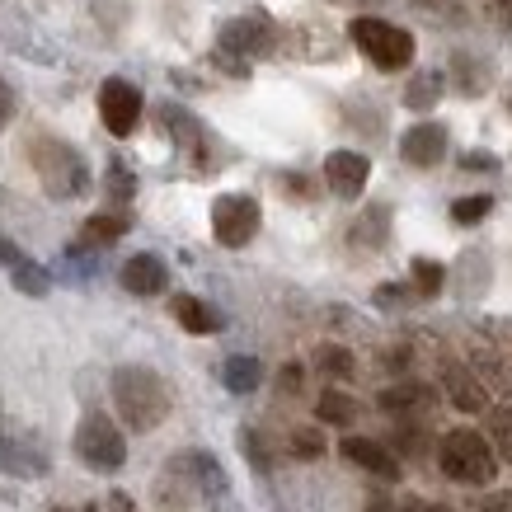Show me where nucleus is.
<instances>
[{
    "label": "nucleus",
    "mask_w": 512,
    "mask_h": 512,
    "mask_svg": "<svg viewBox=\"0 0 512 512\" xmlns=\"http://www.w3.org/2000/svg\"><path fill=\"white\" fill-rule=\"evenodd\" d=\"M409 512H451L447 503H423V498H414V503H409Z\"/></svg>",
    "instance_id": "obj_36"
},
{
    "label": "nucleus",
    "mask_w": 512,
    "mask_h": 512,
    "mask_svg": "<svg viewBox=\"0 0 512 512\" xmlns=\"http://www.w3.org/2000/svg\"><path fill=\"white\" fill-rule=\"evenodd\" d=\"M461 170H480V174H489V170H498V160L489 156V151H466V156H461Z\"/></svg>",
    "instance_id": "obj_32"
},
{
    "label": "nucleus",
    "mask_w": 512,
    "mask_h": 512,
    "mask_svg": "<svg viewBox=\"0 0 512 512\" xmlns=\"http://www.w3.org/2000/svg\"><path fill=\"white\" fill-rule=\"evenodd\" d=\"M480 367H484V372L494 376L498 386H503V390L512 395V357L503 362V353H480Z\"/></svg>",
    "instance_id": "obj_29"
},
{
    "label": "nucleus",
    "mask_w": 512,
    "mask_h": 512,
    "mask_svg": "<svg viewBox=\"0 0 512 512\" xmlns=\"http://www.w3.org/2000/svg\"><path fill=\"white\" fill-rule=\"evenodd\" d=\"M437 99H442V76H437V71H419V76L404 85V104L414 113H428Z\"/></svg>",
    "instance_id": "obj_19"
},
{
    "label": "nucleus",
    "mask_w": 512,
    "mask_h": 512,
    "mask_svg": "<svg viewBox=\"0 0 512 512\" xmlns=\"http://www.w3.org/2000/svg\"><path fill=\"white\" fill-rule=\"evenodd\" d=\"M10 118H15V90L0 80V132H5V123H10Z\"/></svg>",
    "instance_id": "obj_33"
},
{
    "label": "nucleus",
    "mask_w": 512,
    "mask_h": 512,
    "mask_svg": "<svg viewBox=\"0 0 512 512\" xmlns=\"http://www.w3.org/2000/svg\"><path fill=\"white\" fill-rule=\"evenodd\" d=\"M343 461H353L357 470H367L376 480H400V461H395V451H386L381 442L372 437H343Z\"/></svg>",
    "instance_id": "obj_10"
},
{
    "label": "nucleus",
    "mask_w": 512,
    "mask_h": 512,
    "mask_svg": "<svg viewBox=\"0 0 512 512\" xmlns=\"http://www.w3.org/2000/svg\"><path fill=\"white\" fill-rule=\"evenodd\" d=\"M76 451L85 466L118 470L127 461V437L118 433V423H113L109 414H90V419L76 428Z\"/></svg>",
    "instance_id": "obj_5"
},
{
    "label": "nucleus",
    "mask_w": 512,
    "mask_h": 512,
    "mask_svg": "<svg viewBox=\"0 0 512 512\" xmlns=\"http://www.w3.org/2000/svg\"><path fill=\"white\" fill-rule=\"evenodd\" d=\"M33 156V170L43 179V188L52 198H80L85 188H90V170H85V160L57 137H38L29 146Z\"/></svg>",
    "instance_id": "obj_3"
},
{
    "label": "nucleus",
    "mask_w": 512,
    "mask_h": 512,
    "mask_svg": "<svg viewBox=\"0 0 512 512\" xmlns=\"http://www.w3.org/2000/svg\"><path fill=\"white\" fill-rule=\"evenodd\" d=\"M315 414H320V423L348 428V423H357V400H353V395H343V390H320V400H315Z\"/></svg>",
    "instance_id": "obj_18"
},
{
    "label": "nucleus",
    "mask_w": 512,
    "mask_h": 512,
    "mask_svg": "<svg viewBox=\"0 0 512 512\" xmlns=\"http://www.w3.org/2000/svg\"><path fill=\"white\" fill-rule=\"evenodd\" d=\"M174 320L188 329V334H217L221 329V315L198 301V296H174Z\"/></svg>",
    "instance_id": "obj_16"
},
{
    "label": "nucleus",
    "mask_w": 512,
    "mask_h": 512,
    "mask_svg": "<svg viewBox=\"0 0 512 512\" xmlns=\"http://www.w3.org/2000/svg\"><path fill=\"white\" fill-rule=\"evenodd\" d=\"M109 503H113V512H132V503H127V498H123V494H113V498H109Z\"/></svg>",
    "instance_id": "obj_37"
},
{
    "label": "nucleus",
    "mask_w": 512,
    "mask_h": 512,
    "mask_svg": "<svg viewBox=\"0 0 512 512\" xmlns=\"http://www.w3.org/2000/svg\"><path fill=\"white\" fill-rule=\"evenodd\" d=\"M315 362H320L329 376H353V353H348V348H334V343H329V348L315 353Z\"/></svg>",
    "instance_id": "obj_26"
},
{
    "label": "nucleus",
    "mask_w": 512,
    "mask_h": 512,
    "mask_svg": "<svg viewBox=\"0 0 512 512\" xmlns=\"http://www.w3.org/2000/svg\"><path fill=\"white\" fill-rule=\"evenodd\" d=\"M348 38H353L381 71H404V66L414 62V33L395 29V24H386V19L357 15L353 24H348Z\"/></svg>",
    "instance_id": "obj_4"
},
{
    "label": "nucleus",
    "mask_w": 512,
    "mask_h": 512,
    "mask_svg": "<svg viewBox=\"0 0 512 512\" xmlns=\"http://www.w3.org/2000/svg\"><path fill=\"white\" fill-rule=\"evenodd\" d=\"M259 381H264V367H259V357H231V362H226V386L235 390V395H249V390L259 386Z\"/></svg>",
    "instance_id": "obj_20"
},
{
    "label": "nucleus",
    "mask_w": 512,
    "mask_h": 512,
    "mask_svg": "<svg viewBox=\"0 0 512 512\" xmlns=\"http://www.w3.org/2000/svg\"><path fill=\"white\" fill-rule=\"evenodd\" d=\"M109 188H113V198H132V188H137V184H132V174H127L123 165H113V170H109Z\"/></svg>",
    "instance_id": "obj_31"
},
{
    "label": "nucleus",
    "mask_w": 512,
    "mask_h": 512,
    "mask_svg": "<svg viewBox=\"0 0 512 512\" xmlns=\"http://www.w3.org/2000/svg\"><path fill=\"white\" fill-rule=\"evenodd\" d=\"M0 264L10 268V278H15V287H19L24 296H47V273L33 264L24 249L10 245V240H0Z\"/></svg>",
    "instance_id": "obj_14"
},
{
    "label": "nucleus",
    "mask_w": 512,
    "mask_h": 512,
    "mask_svg": "<svg viewBox=\"0 0 512 512\" xmlns=\"http://www.w3.org/2000/svg\"><path fill=\"white\" fill-rule=\"evenodd\" d=\"M381 409H386V414H423V409H433V390L414 386V381L390 386V390H381Z\"/></svg>",
    "instance_id": "obj_17"
},
{
    "label": "nucleus",
    "mask_w": 512,
    "mask_h": 512,
    "mask_svg": "<svg viewBox=\"0 0 512 512\" xmlns=\"http://www.w3.org/2000/svg\"><path fill=\"white\" fill-rule=\"evenodd\" d=\"M400 156L419 170H433L437 160L447 156V127L442 123H414L409 132L400 137Z\"/></svg>",
    "instance_id": "obj_9"
},
{
    "label": "nucleus",
    "mask_w": 512,
    "mask_h": 512,
    "mask_svg": "<svg viewBox=\"0 0 512 512\" xmlns=\"http://www.w3.org/2000/svg\"><path fill=\"white\" fill-rule=\"evenodd\" d=\"M259 202L245 198V193H226V198L212 202V235L217 245L226 249H245L254 235H259Z\"/></svg>",
    "instance_id": "obj_6"
},
{
    "label": "nucleus",
    "mask_w": 512,
    "mask_h": 512,
    "mask_svg": "<svg viewBox=\"0 0 512 512\" xmlns=\"http://www.w3.org/2000/svg\"><path fill=\"white\" fill-rule=\"evenodd\" d=\"M127 231V217H90L85 221V240L90 245H113Z\"/></svg>",
    "instance_id": "obj_23"
},
{
    "label": "nucleus",
    "mask_w": 512,
    "mask_h": 512,
    "mask_svg": "<svg viewBox=\"0 0 512 512\" xmlns=\"http://www.w3.org/2000/svg\"><path fill=\"white\" fill-rule=\"evenodd\" d=\"M47 470V456L43 451L24 447L19 437L0 433V475H19V480H33V475H43Z\"/></svg>",
    "instance_id": "obj_13"
},
{
    "label": "nucleus",
    "mask_w": 512,
    "mask_h": 512,
    "mask_svg": "<svg viewBox=\"0 0 512 512\" xmlns=\"http://www.w3.org/2000/svg\"><path fill=\"white\" fill-rule=\"evenodd\" d=\"M282 390H287V395L301 390V367H287V372H282Z\"/></svg>",
    "instance_id": "obj_34"
},
{
    "label": "nucleus",
    "mask_w": 512,
    "mask_h": 512,
    "mask_svg": "<svg viewBox=\"0 0 512 512\" xmlns=\"http://www.w3.org/2000/svg\"><path fill=\"white\" fill-rule=\"evenodd\" d=\"M489 433H494V442H498V451L512 461V404L508 409H494L489 414Z\"/></svg>",
    "instance_id": "obj_27"
},
{
    "label": "nucleus",
    "mask_w": 512,
    "mask_h": 512,
    "mask_svg": "<svg viewBox=\"0 0 512 512\" xmlns=\"http://www.w3.org/2000/svg\"><path fill=\"white\" fill-rule=\"evenodd\" d=\"M372 179V160L357 156V151H329L325 156V184L339 193V198H357Z\"/></svg>",
    "instance_id": "obj_8"
},
{
    "label": "nucleus",
    "mask_w": 512,
    "mask_h": 512,
    "mask_svg": "<svg viewBox=\"0 0 512 512\" xmlns=\"http://www.w3.org/2000/svg\"><path fill=\"white\" fill-rule=\"evenodd\" d=\"M188 466H193V480L202 484V489H212V494H221L226 489V475H221L217 456H207V451H193V456H184Z\"/></svg>",
    "instance_id": "obj_21"
},
{
    "label": "nucleus",
    "mask_w": 512,
    "mask_h": 512,
    "mask_svg": "<svg viewBox=\"0 0 512 512\" xmlns=\"http://www.w3.org/2000/svg\"><path fill=\"white\" fill-rule=\"evenodd\" d=\"M113 404L132 433H151L170 419V386L151 367H118L113 372Z\"/></svg>",
    "instance_id": "obj_1"
},
{
    "label": "nucleus",
    "mask_w": 512,
    "mask_h": 512,
    "mask_svg": "<svg viewBox=\"0 0 512 512\" xmlns=\"http://www.w3.org/2000/svg\"><path fill=\"white\" fill-rule=\"evenodd\" d=\"M268 43H273V29H268V19H259V15L235 19V24H226V33H221V47H231V52H268Z\"/></svg>",
    "instance_id": "obj_15"
},
{
    "label": "nucleus",
    "mask_w": 512,
    "mask_h": 512,
    "mask_svg": "<svg viewBox=\"0 0 512 512\" xmlns=\"http://www.w3.org/2000/svg\"><path fill=\"white\" fill-rule=\"evenodd\" d=\"M508 109H512V90H508Z\"/></svg>",
    "instance_id": "obj_39"
},
{
    "label": "nucleus",
    "mask_w": 512,
    "mask_h": 512,
    "mask_svg": "<svg viewBox=\"0 0 512 512\" xmlns=\"http://www.w3.org/2000/svg\"><path fill=\"white\" fill-rule=\"evenodd\" d=\"M165 282H170V273H165V264H160L156 254H132L123 264V287L132 296H160Z\"/></svg>",
    "instance_id": "obj_12"
},
{
    "label": "nucleus",
    "mask_w": 512,
    "mask_h": 512,
    "mask_svg": "<svg viewBox=\"0 0 512 512\" xmlns=\"http://www.w3.org/2000/svg\"><path fill=\"white\" fill-rule=\"evenodd\" d=\"M489 207H494V198H461V202H451V221H461V226H475V221L489 217Z\"/></svg>",
    "instance_id": "obj_25"
},
{
    "label": "nucleus",
    "mask_w": 512,
    "mask_h": 512,
    "mask_svg": "<svg viewBox=\"0 0 512 512\" xmlns=\"http://www.w3.org/2000/svg\"><path fill=\"white\" fill-rule=\"evenodd\" d=\"M292 451H296V456H306V461H315V456H325V437L315 433V428H296V433H292Z\"/></svg>",
    "instance_id": "obj_28"
},
{
    "label": "nucleus",
    "mask_w": 512,
    "mask_h": 512,
    "mask_svg": "<svg viewBox=\"0 0 512 512\" xmlns=\"http://www.w3.org/2000/svg\"><path fill=\"white\" fill-rule=\"evenodd\" d=\"M437 461L447 470L456 484H470V489H484V484H494L498 475V461L489 442L480 433H470V428H451L442 437V451H437Z\"/></svg>",
    "instance_id": "obj_2"
},
{
    "label": "nucleus",
    "mask_w": 512,
    "mask_h": 512,
    "mask_svg": "<svg viewBox=\"0 0 512 512\" xmlns=\"http://www.w3.org/2000/svg\"><path fill=\"white\" fill-rule=\"evenodd\" d=\"M367 512H395V508H390V503H372V508H367Z\"/></svg>",
    "instance_id": "obj_38"
},
{
    "label": "nucleus",
    "mask_w": 512,
    "mask_h": 512,
    "mask_svg": "<svg viewBox=\"0 0 512 512\" xmlns=\"http://www.w3.org/2000/svg\"><path fill=\"white\" fill-rule=\"evenodd\" d=\"M484 512H512V494H498L484 503Z\"/></svg>",
    "instance_id": "obj_35"
},
{
    "label": "nucleus",
    "mask_w": 512,
    "mask_h": 512,
    "mask_svg": "<svg viewBox=\"0 0 512 512\" xmlns=\"http://www.w3.org/2000/svg\"><path fill=\"white\" fill-rule=\"evenodd\" d=\"M442 282H447V268L437 264V259H414V287H419L423 296H437Z\"/></svg>",
    "instance_id": "obj_24"
},
{
    "label": "nucleus",
    "mask_w": 512,
    "mask_h": 512,
    "mask_svg": "<svg viewBox=\"0 0 512 512\" xmlns=\"http://www.w3.org/2000/svg\"><path fill=\"white\" fill-rule=\"evenodd\" d=\"M442 390H447V400L456 404L461 414H484V409H489V390H484V381L470 372V367H447Z\"/></svg>",
    "instance_id": "obj_11"
},
{
    "label": "nucleus",
    "mask_w": 512,
    "mask_h": 512,
    "mask_svg": "<svg viewBox=\"0 0 512 512\" xmlns=\"http://www.w3.org/2000/svg\"><path fill=\"white\" fill-rule=\"evenodd\" d=\"M99 118L109 127L113 137H132L141 123V90L132 80H104L99 85Z\"/></svg>",
    "instance_id": "obj_7"
},
{
    "label": "nucleus",
    "mask_w": 512,
    "mask_h": 512,
    "mask_svg": "<svg viewBox=\"0 0 512 512\" xmlns=\"http://www.w3.org/2000/svg\"><path fill=\"white\" fill-rule=\"evenodd\" d=\"M456 76H461V90L466 94H484V85H489V66L461 52V57H456Z\"/></svg>",
    "instance_id": "obj_22"
},
{
    "label": "nucleus",
    "mask_w": 512,
    "mask_h": 512,
    "mask_svg": "<svg viewBox=\"0 0 512 512\" xmlns=\"http://www.w3.org/2000/svg\"><path fill=\"white\" fill-rule=\"evenodd\" d=\"M240 447L254 456V466L268 470V451H264V442H259V433H254V428H245V433H240Z\"/></svg>",
    "instance_id": "obj_30"
}]
</instances>
